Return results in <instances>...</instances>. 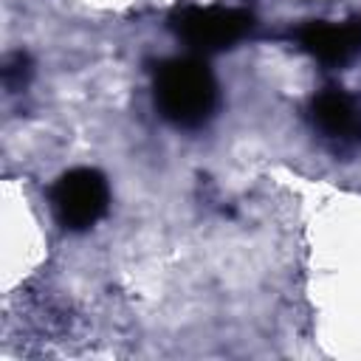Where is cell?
<instances>
[{
  "instance_id": "6da1fadb",
  "label": "cell",
  "mask_w": 361,
  "mask_h": 361,
  "mask_svg": "<svg viewBox=\"0 0 361 361\" xmlns=\"http://www.w3.org/2000/svg\"><path fill=\"white\" fill-rule=\"evenodd\" d=\"M152 96L161 118L178 130L203 127L214 116L220 102L217 79L200 56L164 59L155 71Z\"/></svg>"
},
{
  "instance_id": "7a4b0ae2",
  "label": "cell",
  "mask_w": 361,
  "mask_h": 361,
  "mask_svg": "<svg viewBox=\"0 0 361 361\" xmlns=\"http://www.w3.org/2000/svg\"><path fill=\"white\" fill-rule=\"evenodd\" d=\"M169 28L197 54H214L237 45L254 28V14L226 6H178L169 14Z\"/></svg>"
},
{
  "instance_id": "3957f363",
  "label": "cell",
  "mask_w": 361,
  "mask_h": 361,
  "mask_svg": "<svg viewBox=\"0 0 361 361\" xmlns=\"http://www.w3.org/2000/svg\"><path fill=\"white\" fill-rule=\"evenodd\" d=\"M110 206L107 178L93 166H76L56 178L51 186V209L62 228L87 231L93 228Z\"/></svg>"
},
{
  "instance_id": "277c9868",
  "label": "cell",
  "mask_w": 361,
  "mask_h": 361,
  "mask_svg": "<svg viewBox=\"0 0 361 361\" xmlns=\"http://www.w3.org/2000/svg\"><path fill=\"white\" fill-rule=\"evenodd\" d=\"M302 48L327 68H344L361 56V17H350L336 25L327 20H310L299 28Z\"/></svg>"
},
{
  "instance_id": "5b68a950",
  "label": "cell",
  "mask_w": 361,
  "mask_h": 361,
  "mask_svg": "<svg viewBox=\"0 0 361 361\" xmlns=\"http://www.w3.org/2000/svg\"><path fill=\"white\" fill-rule=\"evenodd\" d=\"M313 127L333 144H361V104L341 87H327L310 102Z\"/></svg>"
},
{
  "instance_id": "8992f818",
  "label": "cell",
  "mask_w": 361,
  "mask_h": 361,
  "mask_svg": "<svg viewBox=\"0 0 361 361\" xmlns=\"http://www.w3.org/2000/svg\"><path fill=\"white\" fill-rule=\"evenodd\" d=\"M31 76H34V59H31V54L14 51V54H8L3 59V85H6L8 93L25 90L28 82H31Z\"/></svg>"
}]
</instances>
